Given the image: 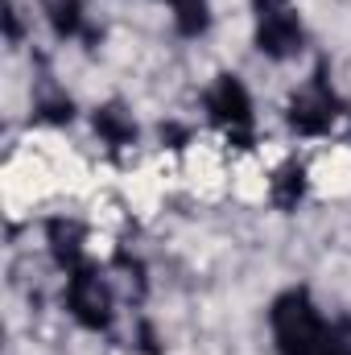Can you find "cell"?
Returning a JSON list of instances; mask_svg holds the SVG:
<instances>
[{
    "instance_id": "obj_9",
    "label": "cell",
    "mask_w": 351,
    "mask_h": 355,
    "mask_svg": "<svg viewBox=\"0 0 351 355\" xmlns=\"http://www.w3.org/2000/svg\"><path fill=\"white\" fill-rule=\"evenodd\" d=\"M174 8V21H178V33L186 37H198L207 25H211V12H207V0H170Z\"/></svg>"
},
{
    "instance_id": "obj_3",
    "label": "cell",
    "mask_w": 351,
    "mask_h": 355,
    "mask_svg": "<svg viewBox=\"0 0 351 355\" xmlns=\"http://www.w3.org/2000/svg\"><path fill=\"white\" fill-rule=\"evenodd\" d=\"M67 302H71V314L87 331H103L112 322V289H108V281L95 268H87V265L75 268V277L67 285Z\"/></svg>"
},
{
    "instance_id": "obj_2",
    "label": "cell",
    "mask_w": 351,
    "mask_h": 355,
    "mask_svg": "<svg viewBox=\"0 0 351 355\" xmlns=\"http://www.w3.org/2000/svg\"><path fill=\"white\" fill-rule=\"evenodd\" d=\"M257 4V50L268 58H289L302 50V21L289 0H252Z\"/></svg>"
},
{
    "instance_id": "obj_6",
    "label": "cell",
    "mask_w": 351,
    "mask_h": 355,
    "mask_svg": "<svg viewBox=\"0 0 351 355\" xmlns=\"http://www.w3.org/2000/svg\"><path fill=\"white\" fill-rule=\"evenodd\" d=\"M95 132H99L108 145H128V141L137 137V124L124 116V107H120V103H108V107H99V112H95Z\"/></svg>"
},
{
    "instance_id": "obj_1",
    "label": "cell",
    "mask_w": 351,
    "mask_h": 355,
    "mask_svg": "<svg viewBox=\"0 0 351 355\" xmlns=\"http://www.w3.org/2000/svg\"><path fill=\"white\" fill-rule=\"evenodd\" d=\"M327 322L314 310L306 289H289L273 302V339L281 355H318V347L327 343Z\"/></svg>"
},
{
    "instance_id": "obj_7",
    "label": "cell",
    "mask_w": 351,
    "mask_h": 355,
    "mask_svg": "<svg viewBox=\"0 0 351 355\" xmlns=\"http://www.w3.org/2000/svg\"><path fill=\"white\" fill-rule=\"evenodd\" d=\"M42 12L58 37H75L83 29V4L79 0H42Z\"/></svg>"
},
{
    "instance_id": "obj_10",
    "label": "cell",
    "mask_w": 351,
    "mask_h": 355,
    "mask_svg": "<svg viewBox=\"0 0 351 355\" xmlns=\"http://www.w3.org/2000/svg\"><path fill=\"white\" fill-rule=\"evenodd\" d=\"M302 190H306V170H302V166H285L281 174L273 178V202H277L281 211L298 207Z\"/></svg>"
},
{
    "instance_id": "obj_5",
    "label": "cell",
    "mask_w": 351,
    "mask_h": 355,
    "mask_svg": "<svg viewBox=\"0 0 351 355\" xmlns=\"http://www.w3.org/2000/svg\"><path fill=\"white\" fill-rule=\"evenodd\" d=\"M207 112L215 116V124H223L232 137L248 141V128H252V99L244 83L236 75H219L215 87L207 91Z\"/></svg>"
},
{
    "instance_id": "obj_11",
    "label": "cell",
    "mask_w": 351,
    "mask_h": 355,
    "mask_svg": "<svg viewBox=\"0 0 351 355\" xmlns=\"http://www.w3.org/2000/svg\"><path fill=\"white\" fill-rule=\"evenodd\" d=\"M318 355H351V322H339L327 331V343L318 347Z\"/></svg>"
},
{
    "instance_id": "obj_4",
    "label": "cell",
    "mask_w": 351,
    "mask_h": 355,
    "mask_svg": "<svg viewBox=\"0 0 351 355\" xmlns=\"http://www.w3.org/2000/svg\"><path fill=\"white\" fill-rule=\"evenodd\" d=\"M335 116H339V99H335V91L327 87V75L323 71L289 99V124L298 132H306V137L327 132L335 124Z\"/></svg>"
},
{
    "instance_id": "obj_8",
    "label": "cell",
    "mask_w": 351,
    "mask_h": 355,
    "mask_svg": "<svg viewBox=\"0 0 351 355\" xmlns=\"http://www.w3.org/2000/svg\"><path fill=\"white\" fill-rule=\"evenodd\" d=\"M79 240H83V232H79L75 223H67V219H54V223H50V248H54L58 265L79 268V252H83Z\"/></svg>"
}]
</instances>
